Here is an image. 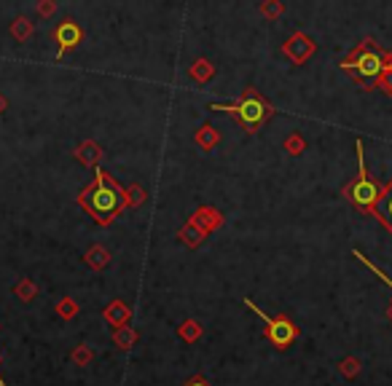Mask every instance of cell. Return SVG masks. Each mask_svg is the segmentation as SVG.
I'll return each instance as SVG.
<instances>
[{
  "instance_id": "3",
  "label": "cell",
  "mask_w": 392,
  "mask_h": 386,
  "mask_svg": "<svg viewBox=\"0 0 392 386\" xmlns=\"http://www.w3.org/2000/svg\"><path fill=\"white\" fill-rule=\"evenodd\" d=\"M379 193H382V188L368 177V172H366V159H363V143L357 140V180L347 188V196H350V202L355 204L357 209L373 212V207L379 202Z\"/></svg>"
},
{
  "instance_id": "9",
  "label": "cell",
  "mask_w": 392,
  "mask_h": 386,
  "mask_svg": "<svg viewBox=\"0 0 392 386\" xmlns=\"http://www.w3.org/2000/svg\"><path fill=\"white\" fill-rule=\"evenodd\" d=\"M11 33H14V38H19V41H24V38L30 35V24H27V19H17V21H14V27H11Z\"/></svg>"
},
{
  "instance_id": "10",
  "label": "cell",
  "mask_w": 392,
  "mask_h": 386,
  "mask_svg": "<svg viewBox=\"0 0 392 386\" xmlns=\"http://www.w3.org/2000/svg\"><path fill=\"white\" fill-rule=\"evenodd\" d=\"M188 386H210V384H207L205 378H194V381H191Z\"/></svg>"
},
{
  "instance_id": "6",
  "label": "cell",
  "mask_w": 392,
  "mask_h": 386,
  "mask_svg": "<svg viewBox=\"0 0 392 386\" xmlns=\"http://www.w3.org/2000/svg\"><path fill=\"white\" fill-rule=\"evenodd\" d=\"M54 38H57V43H60V57H62L67 49H76V46L81 43L83 33H81V27H78L73 19H65L62 24L57 27Z\"/></svg>"
},
{
  "instance_id": "7",
  "label": "cell",
  "mask_w": 392,
  "mask_h": 386,
  "mask_svg": "<svg viewBox=\"0 0 392 386\" xmlns=\"http://www.w3.org/2000/svg\"><path fill=\"white\" fill-rule=\"evenodd\" d=\"M373 212H376V218H379V220H382V223H384L392 231V185L387 188V193H384V196L376 202Z\"/></svg>"
},
{
  "instance_id": "1",
  "label": "cell",
  "mask_w": 392,
  "mask_h": 386,
  "mask_svg": "<svg viewBox=\"0 0 392 386\" xmlns=\"http://www.w3.org/2000/svg\"><path fill=\"white\" fill-rule=\"evenodd\" d=\"M81 204L92 212V218H94L97 223H110L113 215H119V212L124 209L126 199H124V193H121V188L108 183L105 172L97 169V183L83 193Z\"/></svg>"
},
{
  "instance_id": "2",
  "label": "cell",
  "mask_w": 392,
  "mask_h": 386,
  "mask_svg": "<svg viewBox=\"0 0 392 386\" xmlns=\"http://www.w3.org/2000/svg\"><path fill=\"white\" fill-rule=\"evenodd\" d=\"M210 107H212V110H226L231 116H237V121L242 123L248 132H255V129L274 113L266 102L261 100V97H255V94H248V97H242L239 102H228V105H218V102H215V105H210Z\"/></svg>"
},
{
  "instance_id": "5",
  "label": "cell",
  "mask_w": 392,
  "mask_h": 386,
  "mask_svg": "<svg viewBox=\"0 0 392 386\" xmlns=\"http://www.w3.org/2000/svg\"><path fill=\"white\" fill-rule=\"evenodd\" d=\"M355 70H357V76H360L363 81H373V78H379V76H382L384 64H382V57H379L376 51L363 49V51H360V57L355 60Z\"/></svg>"
},
{
  "instance_id": "4",
  "label": "cell",
  "mask_w": 392,
  "mask_h": 386,
  "mask_svg": "<svg viewBox=\"0 0 392 386\" xmlns=\"http://www.w3.org/2000/svg\"><path fill=\"white\" fill-rule=\"evenodd\" d=\"M245 306H248L250 311H255L264 322H266V338L271 344L277 346V349H288L293 341H296V335H298V327L290 322L288 317H274V319H269L266 314L258 308V306L253 304L250 298H245Z\"/></svg>"
},
{
  "instance_id": "11",
  "label": "cell",
  "mask_w": 392,
  "mask_h": 386,
  "mask_svg": "<svg viewBox=\"0 0 392 386\" xmlns=\"http://www.w3.org/2000/svg\"><path fill=\"white\" fill-rule=\"evenodd\" d=\"M3 110H6V100H3V97H0V113H3Z\"/></svg>"
},
{
  "instance_id": "8",
  "label": "cell",
  "mask_w": 392,
  "mask_h": 386,
  "mask_svg": "<svg viewBox=\"0 0 392 386\" xmlns=\"http://www.w3.org/2000/svg\"><path fill=\"white\" fill-rule=\"evenodd\" d=\"M355 258H357L360 263H366V265H368V268H371L373 274H376V277H379V279H382V282H384V285H387V287H390V290H392V279H390V277H387V274H382V271H379V268H376V265H373L371 261H368V258H366V255L360 252V249H355Z\"/></svg>"
},
{
  "instance_id": "12",
  "label": "cell",
  "mask_w": 392,
  "mask_h": 386,
  "mask_svg": "<svg viewBox=\"0 0 392 386\" xmlns=\"http://www.w3.org/2000/svg\"><path fill=\"white\" fill-rule=\"evenodd\" d=\"M0 386H3V378H0Z\"/></svg>"
}]
</instances>
